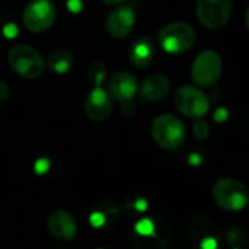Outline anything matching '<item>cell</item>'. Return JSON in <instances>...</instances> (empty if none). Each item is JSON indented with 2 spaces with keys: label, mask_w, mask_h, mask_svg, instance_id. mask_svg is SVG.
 I'll use <instances>...</instances> for the list:
<instances>
[{
  "label": "cell",
  "mask_w": 249,
  "mask_h": 249,
  "mask_svg": "<svg viewBox=\"0 0 249 249\" xmlns=\"http://www.w3.org/2000/svg\"><path fill=\"white\" fill-rule=\"evenodd\" d=\"M193 133H194V136H196L197 139L206 140V139L209 137V134H210V127H209V124H207L204 120L198 118V120L194 123V125H193Z\"/></svg>",
  "instance_id": "obj_19"
},
{
  "label": "cell",
  "mask_w": 249,
  "mask_h": 249,
  "mask_svg": "<svg viewBox=\"0 0 249 249\" xmlns=\"http://www.w3.org/2000/svg\"><path fill=\"white\" fill-rule=\"evenodd\" d=\"M197 32L194 26L187 22H171L158 32L159 47L169 54H182L191 50L196 44Z\"/></svg>",
  "instance_id": "obj_3"
},
{
  "label": "cell",
  "mask_w": 249,
  "mask_h": 249,
  "mask_svg": "<svg viewBox=\"0 0 249 249\" xmlns=\"http://www.w3.org/2000/svg\"><path fill=\"white\" fill-rule=\"evenodd\" d=\"M55 16L57 10L51 0H31L22 12V22L29 32L39 34L54 23Z\"/></svg>",
  "instance_id": "obj_7"
},
{
  "label": "cell",
  "mask_w": 249,
  "mask_h": 249,
  "mask_svg": "<svg viewBox=\"0 0 249 249\" xmlns=\"http://www.w3.org/2000/svg\"><path fill=\"white\" fill-rule=\"evenodd\" d=\"M47 229L54 239L60 242H70L76 238L77 223L70 213L55 210L47 219Z\"/></svg>",
  "instance_id": "obj_12"
},
{
  "label": "cell",
  "mask_w": 249,
  "mask_h": 249,
  "mask_svg": "<svg viewBox=\"0 0 249 249\" xmlns=\"http://www.w3.org/2000/svg\"><path fill=\"white\" fill-rule=\"evenodd\" d=\"M35 169H36V172H38V174H44V172H47V169H48V160H45V159L38 160V162H36Z\"/></svg>",
  "instance_id": "obj_24"
},
{
  "label": "cell",
  "mask_w": 249,
  "mask_h": 249,
  "mask_svg": "<svg viewBox=\"0 0 249 249\" xmlns=\"http://www.w3.org/2000/svg\"><path fill=\"white\" fill-rule=\"evenodd\" d=\"M102 3H105V4H120V3H123L124 0H101Z\"/></svg>",
  "instance_id": "obj_27"
},
{
  "label": "cell",
  "mask_w": 249,
  "mask_h": 249,
  "mask_svg": "<svg viewBox=\"0 0 249 249\" xmlns=\"http://www.w3.org/2000/svg\"><path fill=\"white\" fill-rule=\"evenodd\" d=\"M136 23V13L130 6H118L105 19V31L111 38L121 39L128 36Z\"/></svg>",
  "instance_id": "obj_10"
},
{
  "label": "cell",
  "mask_w": 249,
  "mask_h": 249,
  "mask_svg": "<svg viewBox=\"0 0 249 249\" xmlns=\"http://www.w3.org/2000/svg\"><path fill=\"white\" fill-rule=\"evenodd\" d=\"M83 109L89 120L95 123H104L112 115L114 99L111 98L108 90L101 86H95L85 96Z\"/></svg>",
  "instance_id": "obj_9"
},
{
  "label": "cell",
  "mask_w": 249,
  "mask_h": 249,
  "mask_svg": "<svg viewBox=\"0 0 249 249\" xmlns=\"http://www.w3.org/2000/svg\"><path fill=\"white\" fill-rule=\"evenodd\" d=\"M107 74H108V70H107V66L102 60L90 61L88 69H86V77H88L89 83L93 85V88L101 86L105 82Z\"/></svg>",
  "instance_id": "obj_18"
},
{
  "label": "cell",
  "mask_w": 249,
  "mask_h": 249,
  "mask_svg": "<svg viewBox=\"0 0 249 249\" xmlns=\"http://www.w3.org/2000/svg\"><path fill=\"white\" fill-rule=\"evenodd\" d=\"M201 249H217V239L214 236H204L200 242Z\"/></svg>",
  "instance_id": "obj_22"
},
{
  "label": "cell",
  "mask_w": 249,
  "mask_h": 249,
  "mask_svg": "<svg viewBox=\"0 0 249 249\" xmlns=\"http://www.w3.org/2000/svg\"><path fill=\"white\" fill-rule=\"evenodd\" d=\"M171 92V80L163 76V74H150L147 76L137 93L140 95V98L146 102H156V101H162L163 98H166Z\"/></svg>",
  "instance_id": "obj_14"
},
{
  "label": "cell",
  "mask_w": 249,
  "mask_h": 249,
  "mask_svg": "<svg viewBox=\"0 0 249 249\" xmlns=\"http://www.w3.org/2000/svg\"><path fill=\"white\" fill-rule=\"evenodd\" d=\"M128 207H131L133 213H143L147 209V201L144 198H142V197H136L131 204L125 206V209H128Z\"/></svg>",
  "instance_id": "obj_20"
},
{
  "label": "cell",
  "mask_w": 249,
  "mask_h": 249,
  "mask_svg": "<svg viewBox=\"0 0 249 249\" xmlns=\"http://www.w3.org/2000/svg\"><path fill=\"white\" fill-rule=\"evenodd\" d=\"M197 18L207 29L223 28L232 13V0H197Z\"/></svg>",
  "instance_id": "obj_8"
},
{
  "label": "cell",
  "mask_w": 249,
  "mask_h": 249,
  "mask_svg": "<svg viewBox=\"0 0 249 249\" xmlns=\"http://www.w3.org/2000/svg\"><path fill=\"white\" fill-rule=\"evenodd\" d=\"M226 118H228V112H226V109H223V108H219V109L214 112V120H216V121L222 123V121H225Z\"/></svg>",
  "instance_id": "obj_25"
},
{
  "label": "cell",
  "mask_w": 249,
  "mask_h": 249,
  "mask_svg": "<svg viewBox=\"0 0 249 249\" xmlns=\"http://www.w3.org/2000/svg\"><path fill=\"white\" fill-rule=\"evenodd\" d=\"M150 136L159 147L165 150H177L187 139V128L178 117L162 114L152 121Z\"/></svg>",
  "instance_id": "obj_1"
},
{
  "label": "cell",
  "mask_w": 249,
  "mask_h": 249,
  "mask_svg": "<svg viewBox=\"0 0 249 249\" xmlns=\"http://www.w3.org/2000/svg\"><path fill=\"white\" fill-rule=\"evenodd\" d=\"M190 163L191 165H200L201 163V158L197 153H193V155H190Z\"/></svg>",
  "instance_id": "obj_26"
},
{
  "label": "cell",
  "mask_w": 249,
  "mask_h": 249,
  "mask_svg": "<svg viewBox=\"0 0 249 249\" xmlns=\"http://www.w3.org/2000/svg\"><path fill=\"white\" fill-rule=\"evenodd\" d=\"M172 238V229L165 219L158 217V226L153 233L139 236L133 235L131 241L136 249H165Z\"/></svg>",
  "instance_id": "obj_13"
},
{
  "label": "cell",
  "mask_w": 249,
  "mask_h": 249,
  "mask_svg": "<svg viewBox=\"0 0 249 249\" xmlns=\"http://www.w3.org/2000/svg\"><path fill=\"white\" fill-rule=\"evenodd\" d=\"M108 90L111 98L123 104V107L131 105L139 90L137 79L130 71H117L108 82Z\"/></svg>",
  "instance_id": "obj_11"
},
{
  "label": "cell",
  "mask_w": 249,
  "mask_h": 249,
  "mask_svg": "<svg viewBox=\"0 0 249 249\" xmlns=\"http://www.w3.org/2000/svg\"><path fill=\"white\" fill-rule=\"evenodd\" d=\"M228 242L229 244H238V242H244V233L239 229H229L228 231Z\"/></svg>",
  "instance_id": "obj_21"
},
{
  "label": "cell",
  "mask_w": 249,
  "mask_h": 249,
  "mask_svg": "<svg viewBox=\"0 0 249 249\" xmlns=\"http://www.w3.org/2000/svg\"><path fill=\"white\" fill-rule=\"evenodd\" d=\"M175 108L188 118H203L210 111L209 96L194 86H181L174 93Z\"/></svg>",
  "instance_id": "obj_6"
},
{
  "label": "cell",
  "mask_w": 249,
  "mask_h": 249,
  "mask_svg": "<svg viewBox=\"0 0 249 249\" xmlns=\"http://www.w3.org/2000/svg\"><path fill=\"white\" fill-rule=\"evenodd\" d=\"M155 41L150 35H140L131 45L128 58L136 69H146L152 64L155 58Z\"/></svg>",
  "instance_id": "obj_15"
},
{
  "label": "cell",
  "mask_w": 249,
  "mask_h": 249,
  "mask_svg": "<svg viewBox=\"0 0 249 249\" xmlns=\"http://www.w3.org/2000/svg\"><path fill=\"white\" fill-rule=\"evenodd\" d=\"M9 95H10L9 86H7L3 80H0V102L6 101V99L9 98Z\"/></svg>",
  "instance_id": "obj_23"
},
{
  "label": "cell",
  "mask_w": 249,
  "mask_h": 249,
  "mask_svg": "<svg viewBox=\"0 0 249 249\" xmlns=\"http://www.w3.org/2000/svg\"><path fill=\"white\" fill-rule=\"evenodd\" d=\"M10 69L23 79L35 80L45 70L44 57L29 44H16L7 53Z\"/></svg>",
  "instance_id": "obj_2"
},
{
  "label": "cell",
  "mask_w": 249,
  "mask_h": 249,
  "mask_svg": "<svg viewBox=\"0 0 249 249\" xmlns=\"http://www.w3.org/2000/svg\"><path fill=\"white\" fill-rule=\"evenodd\" d=\"M223 69V61L219 53L213 50H204L194 58L191 64V79L197 86L210 88L213 86Z\"/></svg>",
  "instance_id": "obj_5"
},
{
  "label": "cell",
  "mask_w": 249,
  "mask_h": 249,
  "mask_svg": "<svg viewBox=\"0 0 249 249\" xmlns=\"http://www.w3.org/2000/svg\"><path fill=\"white\" fill-rule=\"evenodd\" d=\"M118 217V207L114 203H101L89 216V223L95 229L111 228Z\"/></svg>",
  "instance_id": "obj_16"
},
{
  "label": "cell",
  "mask_w": 249,
  "mask_h": 249,
  "mask_svg": "<svg viewBox=\"0 0 249 249\" xmlns=\"http://www.w3.org/2000/svg\"><path fill=\"white\" fill-rule=\"evenodd\" d=\"M48 67L57 74H67L74 67V55L63 48H57L48 54Z\"/></svg>",
  "instance_id": "obj_17"
},
{
  "label": "cell",
  "mask_w": 249,
  "mask_h": 249,
  "mask_svg": "<svg viewBox=\"0 0 249 249\" xmlns=\"http://www.w3.org/2000/svg\"><path fill=\"white\" fill-rule=\"evenodd\" d=\"M216 204L226 212H241L248 204V191L245 185L235 178L219 179L212 190Z\"/></svg>",
  "instance_id": "obj_4"
},
{
  "label": "cell",
  "mask_w": 249,
  "mask_h": 249,
  "mask_svg": "<svg viewBox=\"0 0 249 249\" xmlns=\"http://www.w3.org/2000/svg\"><path fill=\"white\" fill-rule=\"evenodd\" d=\"M235 249H239V248H235Z\"/></svg>",
  "instance_id": "obj_28"
}]
</instances>
